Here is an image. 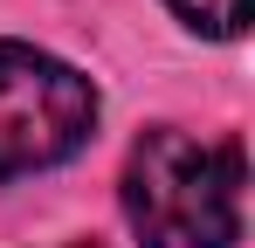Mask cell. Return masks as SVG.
I'll list each match as a JSON object with an SVG mask.
<instances>
[{
  "mask_svg": "<svg viewBox=\"0 0 255 248\" xmlns=\"http://www.w3.org/2000/svg\"><path fill=\"white\" fill-rule=\"evenodd\" d=\"M55 248H104V242H55Z\"/></svg>",
  "mask_w": 255,
  "mask_h": 248,
  "instance_id": "cell-4",
  "label": "cell"
},
{
  "mask_svg": "<svg viewBox=\"0 0 255 248\" xmlns=\"http://www.w3.org/2000/svg\"><path fill=\"white\" fill-rule=\"evenodd\" d=\"M166 7L193 35H214V41H242L255 21V0H166Z\"/></svg>",
  "mask_w": 255,
  "mask_h": 248,
  "instance_id": "cell-3",
  "label": "cell"
},
{
  "mask_svg": "<svg viewBox=\"0 0 255 248\" xmlns=\"http://www.w3.org/2000/svg\"><path fill=\"white\" fill-rule=\"evenodd\" d=\"M97 131V90L62 55L0 41V179L76 159Z\"/></svg>",
  "mask_w": 255,
  "mask_h": 248,
  "instance_id": "cell-2",
  "label": "cell"
},
{
  "mask_svg": "<svg viewBox=\"0 0 255 248\" xmlns=\"http://www.w3.org/2000/svg\"><path fill=\"white\" fill-rule=\"evenodd\" d=\"M249 159L235 138L159 124L125 159V221L145 248H235Z\"/></svg>",
  "mask_w": 255,
  "mask_h": 248,
  "instance_id": "cell-1",
  "label": "cell"
}]
</instances>
